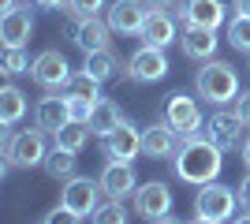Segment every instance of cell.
<instances>
[{
	"mask_svg": "<svg viewBox=\"0 0 250 224\" xmlns=\"http://www.w3.org/2000/svg\"><path fill=\"white\" fill-rule=\"evenodd\" d=\"M49 157V142H45L42 127L26 131H4V161L11 168H38Z\"/></svg>",
	"mask_w": 250,
	"mask_h": 224,
	"instance_id": "obj_3",
	"label": "cell"
},
{
	"mask_svg": "<svg viewBox=\"0 0 250 224\" xmlns=\"http://www.w3.org/2000/svg\"><path fill=\"white\" fill-rule=\"evenodd\" d=\"M149 8H172V4H176V0H146Z\"/></svg>",
	"mask_w": 250,
	"mask_h": 224,
	"instance_id": "obj_38",
	"label": "cell"
},
{
	"mask_svg": "<svg viewBox=\"0 0 250 224\" xmlns=\"http://www.w3.org/2000/svg\"><path fill=\"white\" fill-rule=\"evenodd\" d=\"M179 41H183V53L190 60H213L217 56V30H209V26H183Z\"/></svg>",
	"mask_w": 250,
	"mask_h": 224,
	"instance_id": "obj_20",
	"label": "cell"
},
{
	"mask_svg": "<svg viewBox=\"0 0 250 224\" xmlns=\"http://www.w3.org/2000/svg\"><path fill=\"white\" fill-rule=\"evenodd\" d=\"M168 71H172V64H168L165 49H153V45H142L127 60V79L131 82H161Z\"/></svg>",
	"mask_w": 250,
	"mask_h": 224,
	"instance_id": "obj_9",
	"label": "cell"
},
{
	"mask_svg": "<svg viewBox=\"0 0 250 224\" xmlns=\"http://www.w3.org/2000/svg\"><path fill=\"white\" fill-rule=\"evenodd\" d=\"M30 67H34V60L26 56V49H8L4 53V75H22Z\"/></svg>",
	"mask_w": 250,
	"mask_h": 224,
	"instance_id": "obj_30",
	"label": "cell"
},
{
	"mask_svg": "<svg viewBox=\"0 0 250 224\" xmlns=\"http://www.w3.org/2000/svg\"><path fill=\"white\" fill-rule=\"evenodd\" d=\"M142 45H153V49H168L176 41V15L168 8H149L146 26H142Z\"/></svg>",
	"mask_w": 250,
	"mask_h": 224,
	"instance_id": "obj_17",
	"label": "cell"
},
{
	"mask_svg": "<svg viewBox=\"0 0 250 224\" xmlns=\"http://www.w3.org/2000/svg\"><path fill=\"white\" fill-rule=\"evenodd\" d=\"M90 224H127V205L120 198H104L97 205V213L90 217Z\"/></svg>",
	"mask_w": 250,
	"mask_h": 224,
	"instance_id": "obj_27",
	"label": "cell"
},
{
	"mask_svg": "<svg viewBox=\"0 0 250 224\" xmlns=\"http://www.w3.org/2000/svg\"><path fill=\"white\" fill-rule=\"evenodd\" d=\"M224 168V149L209 139L206 131L190 135V139L179 142L176 157H172V172H176L179 183H190V187H206L213 183Z\"/></svg>",
	"mask_w": 250,
	"mask_h": 224,
	"instance_id": "obj_1",
	"label": "cell"
},
{
	"mask_svg": "<svg viewBox=\"0 0 250 224\" xmlns=\"http://www.w3.org/2000/svg\"><path fill=\"white\" fill-rule=\"evenodd\" d=\"M165 120L179 131V135H183V139H190V135L206 131L202 105H198L190 94H183V90H172V94H168V101H165Z\"/></svg>",
	"mask_w": 250,
	"mask_h": 224,
	"instance_id": "obj_6",
	"label": "cell"
},
{
	"mask_svg": "<svg viewBox=\"0 0 250 224\" xmlns=\"http://www.w3.org/2000/svg\"><path fill=\"white\" fill-rule=\"evenodd\" d=\"M179 22H183V26L220 30V26L228 22V4H224V0H183V4H179Z\"/></svg>",
	"mask_w": 250,
	"mask_h": 224,
	"instance_id": "obj_12",
	"label": "cell"
},
{
	"mask_svg": "<svg viewBox=\"0 0 250 224\" xmlns=\"http://www.w3.org/2000/svg\"><path fill=\"white\" fill-rule=\"evenodd\" d=\"M34 34V19L30 11H8V15H0V41H4V49H26V41H30Z\"/></svg>",
	"mask_w": 250,
	"mask_h": 224,
	"instance_id": "obj_19",
	"label": "cell"
},
{
	"mask_svg": "<svg viewBox=\"0 0 250 224\" xmlns=\"http://www.w3.org/2000/svg\"><path fill=\"white\" fill-rule=\"evenodd\" d=\"M146 15H149V4L146 0H112L108 4V26L112 34H124V38H138L142 26H146Z\"/></svg>",
	"mask_w": 250,
	"mask_h": 224,
	"instance_id": "obj_8",
	"label": "cell"
},
{
	"mask_svg": "<svg viewBox=\"0 0 250 224\" xmlns=\"http://www.w3.org/2000/svg\"><path fill=\"white\" fill-rule=\"evenodd\" d=\"M142 153V131L131 123V120H124L120 127L104 139V157L108 161H127V164H135V157Z\"/></svg>",
	"mask_w": 250,
	"mask_h": 224,
	"instance_id": "obj_15",
	"label": "cell"
},
{
	"mask_svg": "<svg viewBox=\"0 0 250 224\" xmlns=\"http://www.w3.org/2000/svg\"><path fill=\"white\" fill-rule=\"evenodd\" d=\"M243 164H247V172H250V135H247V142H243Z\"/></svg>",
	"mask_w": 250,
	"mask_h": 224,
	"instance_id": "obj_37",
	"label": "cell"
},
{
	"mask_svg": "<svg viewBox=\"0 0 250 224\" xmlns=\"http://www.w3.org/2000/svg\"><path fill=\"white\" fill-rule=\"evenodd\" d=\"M239 205L250 209V172H247V180H239Z\"/></svg>",
	"mask_w": 250,
	"mask_h": 224,
	"instance_id": "obj_34",
	"label": "cell"
},
{
	"mask_svg": "<svg viewBox=\"0 0 250 224\" xmlns=\"http://www.w3.org/2000/svg\"><path fill=\"white\" fill-rule=\"evenodd\" d=\"M231 224H250V209H247L243 217H231Z\"/></svg>",
	"mask_w": 250,
	"mask_h": 224,
	"instance_id": "obj_39",
	"label": "cell"
},
{
	"mask_svg": "<svg viewBox=\"0 0 250 224\" xmlns=\"http://www.w3.org/2000/svg\"><path fill=\"white\" fill-rule=\"evenodd\" d=\"M86 123H90V131H94L97 139H108V135H112V131L124 123L120 105H116L112 97H101V101L94 105V112H90V120H86Z\"/></svg>",
	"mask_w": 250,
	"mask_h": 224,
	"instance_id": "obj_21",
	"label": "cell"
},
{
	"mask_svg": "<svg viewBox=\"0 0 250 224\" xmlns=\"http://www.w3.org/2000/svg\"><path fill=\"white\" fill-rule=\"evenodd\" d=\"M235 205H239V191L235 187H228V183H206V187H198V194H194V217H206V221H231L235 217Z\"/></svg>",
	"mask_w": 250,
	"mask_h": 224,
	"instance_id": "obj_4",
	"label": "cell"
},
{
	"mask_svg": "<svg viewBox=\"0 0 250 224\" xmlns=\"http://www.w3.org/2000/svg\"><path fill=\"white\" fill-rule=\"evenodd\" d=\"M243 131H247V123H243L239 120V112H235V108H224L220 105L217 112H213V116H209V123H206V135L213 142H217L220 149H224V153H228V149H243Z\"/></svg>",
	"mask_w": 250,
	"mask_h": 224,
	"instance_id": "obj_10",
	"label": "cell"
},
{
	"mask_svg": "<svg viewBox=\"0 0 250 224\" xmlns=\"http://www.w3.org/2000/svg\"><path fill=\"white\" fill-rule=\"evenodd\" d=\"M42 168L49 172L52 180H71V176H75V153H71V149H60V146H52Z\"/></svg>",
	"mask_w": 250,
	"mask_h": 224,
	"instance_id": "obj_25",
	"label": "cell"
},
{
	"mask_svg": "<svg viewBox=\"0 0 250 224\" xmlns=\"http://www.w3.org/2000/svg\"><path fill=\"white\" fill-rule=\"evenodd\" d=\"M42 224H83V217H75L67 205H56V209H49L42 217Z\"/></svg>",
	"mask_w": 250,
	"mask_h": 224,
	"instance_id": "obj_31",
	"label": "cell"
},
{
	"mask_svg": "<svg viewBox=\"0 0 250 224\" xmlns=\"http://www.w3.org/2000/svg\"><path fill=\"white\" fill-rule=\"evenodd\" d=\"M83 71H86V75H94L97 82H108V79L120 71V60H116L112 49H97V53H86Z\"/></svg>",
	"mask_w": 250,
	"mask_h": 224,
	"instance_id": "obj_23",
	"label": "cell"
},
{
	"mask_svg": "<svg viewBox=\"0 0 250 224\" xmlns=\"http://www.w3.org/2000/svg\"><path fill=\"white\" fill-rule=\"evenodd\" d=\"M22 116H26V94L8 82L0 90V123H4V131H11Z\"/></svg>",
	"mask_w": 250,
	"mask_h": 224,
	"instance_id": "obj_22",
	"label": "cell"
},
{
	"mask_svg": "<svg viewBox=\"0 0 250 224\" xmlns=\"http://www.w3.org/2000/svg\"><path fill=\"white\" fill-rule=\"evenodd\" d=\"M71 123V97H42L38 101V108H34V127H42L45 135H56L60 127H67Z\"/></svg>",
	"mask_w": 250,
	"mask_h": 224,
	"instance_id": "obj_16",
	"label": "cell"
},
{
	"mask_svg": "<svg viewBox=\"0 0 250 224\" xmlns=\"http://www.w3.org/2000/svg\"><path fill=\"white\" fill-rule=\"evenodd\" d=\"M97 183H101L104 198H135L138 191V176H135V164H127V161H108L101 168V176H97Z\"/></svg>",
	"mask_w": 250,
	"mask_h": 224,
	"instance_id": "obj_13",
	"label": "cell"
},
{
	"mask_svg": "<svg viewBox=\"0 0 250 224\" xmlns=\"http://www.w3.org/2000/svg\"><path fill=\"white\" fill-rule=\"evenodd\" d=\"M101 183L90 180V176H71V180H63L60 187V205H67L75 217H94L97 205H101Z\"/></svg>",
	"mask_w": 250,
	"mask_h": 224,
	"instance_id": "obj_5",
	"label": "cell"
},
{
	"mask_svg": "<svg viewBox=\"0 0 250 224\" xmlns=\"http://www.w3.org/2000/svg\"><path fill=\"white\" fill-rule=\"evenodd\" d=\"M90 135H94V131H90V123H67V127H60L56 131V135H52V146H60V149H71V153H79V149L86 146V142H90Z\"/></svg>",
	"mask_w": 250,
	"mask_h": 224,
	"instance_id": "obj_24",
	"label": "cell"
},
{
	"mask_svg": "<svg viewBox=\"0 0 250 224\" xmlns=\"http://www.w3.org/2000/svg\"><path fill=\"white\" fill-rule=\"evenodd\" d=\"M67 94L71 97H86V101H101V82H97L94 75H86V71H75L71 75V82H67Z\"/></svg>",
	"mask_w": 250,
	"mask_h": 224,
	"instance_id": "obj_26",
	"label": "cell"
},
{
	"mask_svg": "<svg viewBox=\"0 0 250 224\" xmlns=\"http://www.w3.org/2000/svg\"><path fill=\"white\" fill-rule=\"evenodd\" d=\"M235 112H239V120L250 127V90H243V94L235 97Z\"/></svg>",
	"mask_w": 250,
	"mask_h": 224,
	"instance_id": "obj_33",
	"label": "cell"
},
{
	"mask_svg": "<svg viewBox=\"0 0 250 224\" xmlns=\"http://www.w3.org/2000/svg\"><path fill=\"white\" fill-rule=\"evenodd\" d=\"M30 4H38V8H63V4H67V0H30Z\"/></svg>",
	"mask_w": 250,
	"mask_h": 224,
	"instance_id": "obj_35",
	"label": "cell"
},
{
	"mask_svg": "<svg viewBox=\"0 0 250 224\" xmlns=\"http://www.w3.org/2000/svg\"><path fill=\"white\" fill-rule=\"evenodd\" d=\"M112 34V26L108 22H101L94 15V19H75V26H71V41L83 49V53H97V49H108V38Z\"/></svg>",
	"mask_w": 250,
	"mask_h": 224,
	"instance_id": "obj_18",
	"label": "cell"
},
{
	"mask_svg": "<svg viewBox=\"0 0 250 224\" xmlns=\"http://www.w3.org/2000/svg\"><path fill=\"white\" fill-rule=\"evenodd\" d=\"M101 8H108V0H67L63 4V11L75 19H94V15H101Z\"/></svg>",
	"mask_w": 250,
	"mask_h": 224,
	"instance_id": "obj_29",
	"label": "cell"
},
{
	"mask_svg": "<svg viewBox=\"0 0 250 224\" xmlns=\"http://www.w3.org/2000/svg\"><path fill=\"white\" fill-rule=\"evenodd\" d=\"M228 41H231V49L250 56V19L247 15H231L228 19Z\"/></svg>",
	"mask_w": 250,
	"mask_h": 224,
	"instance_id": "obj_28",
	"label": "cell"
},
{
	"mask_svg": "<svg viewBox=\"0 0 250 224\" xmlns=\"http://www.w3.org/2000/svg\"><path fill=\"white\" fill-rule=\"evenodd\" d=\"M179 142H183V135H179L168 120H157V123H149V127L142 131V153H146L149 161H168V157H176Z\"/></svg>",
	"mask_w": 250,
	"mask_h": 224,
	"instance_id": "obj_14",
	"label": "cell"
},
{
	"mask_svg": "<svg viewBox=\"0 0 250 224\" xmlns=\"http://www.w3.org/2000/svg\"><path fill=\"white\" fill-rule=\"evenodd\" d=\"M190 224H217V221H206V217H194Z\"/></svg>",
	"mask_w": 250,
	"mask_h": 224,
	"instance_id": "obj_41",
	"label": "cell"
},
{
	"mask_svg": "<svg viewBox=\"0 0 250 224\" xmlns=\"http://www.w3.org/2000/svg\"><path fill=\"white\" fill-rule=\"evenodd\" d=\"M135 213L142 221H161V217L172 213V187L161 180H149V183H138L135 191Z\"/></svg>",
	"mask_w": 250,
	"mask_h": 224,
	"instance_id": "obj_11",
	"label": "cell"
},
{
	"mask_svg": "<svg viewBox=\"0 0 250 224\" xmlns=\"http://www.w3.org/2000/svg\"><path fill=\"white\" fill-rule=\"evenodd\" d=\"M153 224H183V221H176V217H161V221H153Z\"/></svg>",
	"mask_w": 250,
	"mask_h": 224,
	"instance_id": "obj_40",
	"label": "cell"
},
{
	"mask_svg": "<svg viewBox=\"0 0 250 224\" xmlns=\"http://www.w3.org/2000/svg\"><path fill=\"white\" fill-rule=\"evenodd\" d=\"M194 90H198L202 101L220 108V105H228V101L239 97V75L224 60H206L198 67V75H194Z\"/></svg>",
	"mask_w": 250,
	"mask_h": 224,
	"instance_id": "obj_2",
	"label": "cell"
},
{
	"mask_svg": "<svg viewBox=\"0 0 250 224\" xmlns=\"http://www.w3.org/2000/svg\"><path fill=\"white\" fill-rule=\"evenodd\" d=\"M67 97H71V94H67ZM90 112H94V101H86V97H71V120H75V123H86Z\"/></svg>",
	"mask_w": 250,
	"mask_h": 224,
	"instance_id": "obj_32",
	"label": "cell"
},
{
	"mask_svg": "<svg viewBox=\"0 0 250 224\" xmlns=\"http://www.w3.org/2000/svg\"><path fill=\"white\" fill-rule=\"evenodd\" d=\"M235 15H247L250 19V0H235Z\"/></svg>",
	"mask_w": 250,
	"mask_h": 224,
	"instance_id": "obj_36",
	"label": "cell"
},
{
	"mask_svg": "<svg viewBox=\"0 0 250 224\" xmlns=\"http://www.w3.org/2000/svg\"><path fill=\"white\" fill-rule=\"evenodd\" d=\"M30 75L42 90L56 94V90H67V82H71V64H67V56H63L60 49H45V53L34 56Z\"/></svg>",
	"mask_w": 250,
	"mask_h": 224,
	"instance_id": "obj_7",
	"label": "cell"
}]
</instances>
